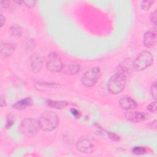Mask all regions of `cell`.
<instances>
[{"instance_id":"cell-5","label":"cell","mask_w":157,"mask_h":157,"mask_svg":"<svg viewBox=\"0 0 157 157\" xmlns=\"http://www.w3.org/2000/svg\"><path fill=\"white\" fill-rule=\"evenodd\" d=\"M101 76V71L99 67H94L83 74L81 78L82 84L90 87L94 85Z\"/></svg>"},{"instance_id":"cell-12","label":"cell","mask_w":157,"mask_h":157,"mask_svg":"<svg viewBox=\"0 0 157 157\" xmlns=\"http://www.w3.org/2000/svg\"><path fill=\"white\" fill-rule=\"evenodd\" d=\"M124 116L127 120L134 123L140 122L145 119V115L140 112L128 111L124 112Z\"/></svg>"},{"instance_id":"cell-28","label":"cell","mask_w":157,"mask_h":157,"mask_svg":"<svg viewBox=\"0 0 157 157\" xmlns=\"http://www.w3.org/2000/svg\"><path fill=\"white\" fill-rule=\"evenodd\" d=\"M6 102L5 101V99H4V98L2 97V96H1V99H0V105L1 107H5L6 105Z\"/></svg>"},{"instance_id":"cell-17","label":"cell","mask_w":157,"mask_h":157,"mask_svg":"<svg viewBox=\"0 0 157 157\" xmlns=\"http://www.w3.org/2000/svg\"><path fill=\"white\" fill-rule=\"evenodd\" d=\"M9 33L10 36L15 38H19L22 36L23 29L18 25H14L10 27L9 29Z\"/></svg>"},{"instance_id":"cell-9","label":"cell","mask_w":157,"mask_h":157,"mask_svg":"<svg viewBox=\"0 0 157 157\" xmlns=\"http://www.w3.org/2000/svg\"><path fill=\"white\" fill-rule=\"evenodd\" d=\"M77 150L83 153H91L93 150V145L89 140L81 138L76 143Z\"/></svg>"},{"instance_id":"cell-29","label":"cell","mask_w":157,"mask_h":157,"mask_svg":"<svg viewBox=\"0 0 157 157\" xmlns=\"http://www.w3.org/2000/svg\"><path fill=\"white\" fill-rule=\"evenodd\" d=\"M4 22H5V18L3 17L2 14H1V27H2L4 25Z\"/></svg>"},{"instance_id":"cell-23","label":"cell","mask_w":157,"mask_h":157,"mask_svg":"<svg viewBox=\"0 0 157 157\" xmlns=\"http://www.w3.org/2000/svg\"><path fill=\"white\" fill-rule=\"evenodd\" d=\"M150 21L154 25H156V10H154L150 15Z\"/></svg>"},{"instance_id":"cell-16","label":"cell","mask_w":157,"mask_h":157,"mask_svg":"<svg viewBox=\"0 0 157 157\" xmlns=\"http://www.w3.org/2000/svg\"><path fill=\"white\" fill-rule=\"evenodd\" d=\"M47 104L49 107L56 109H62L67 105V103L64 101H52L50 99L47 100Z\"/></svg>"},{"instance_id":"cell-21","label":"cell","mask_w":157,"mask_h":157,"mask_svg":"<svg viewBox=\"0 0 157 157\" xmlns=\"http://www.w3.org/2000/svg\"><path fill=\"white\" fill-rule=\"evenodd\" d=\"M21 3L23 5H25L26 7H27L28 8H33L35 6L36 1H31V0L23 1H21Z\"/></svg>"},{"instance_id":"cell-24","label":"cell","mask_w":157,"mask_h":157,"mask_svg":"<svg viewBox=\"0 0 157 157\" xmlns=\"http://www.w3.org/2000/svg\"><path fill=\"white\" fill-rule=\"evenodd\" d=\"M71 112L72 113L73 116L75 117L76 118H79L81 116V113H80V112L75 108H72L71 109Z\"/></svg>"},{"instance_id":"cell-10","label":"cell","mask_w":157,"mask_h":157,"mask_svg":"<svg viewBox=\"0 0 157 157\" xmlns=\"http://www.w3.org/2000/svg\"><path fill=\"white\" fill-rule=\"evenodd\" d=\"M44 63V57L39 53L34 54L31 58V69L36 74L40 71Z\"/></svg>"},{"instance_id":"cell-2","label":"cell","mask_w":157,"mask_h":157,"mask_svg":"<svg viewBox=\"0 0 157 157\" xmlns=\"http://www.w3.org/2000/svg\"><path fill=\"white\" fill-rule=\"evenodd\" d=\"M126 83V77L124 72H118L112 75L107 83L108 91L113 94L121 93L124 88Z\"/></svg>"},{"instance_id":"cell-25","label":"cell","mask_w":157,"mask_h":157,"mask_svg":"<svg viewBox=\"0 0 157 157\" xmlns=\"http://www.w3.org/2000/svg\"><path fill=\"white\" fill-rule=\"evenodd\" d=\"M13 124V120L12 118H9L7 120V123H6V127L7 128H10L12 126Z\"/></svg>"},{"instance_id":"cell-7","label":"cell","mask_w":157,"mask_h":157,"mask_svg":"<svg viewBox=\"0 0 157 157\" xmlns=\"http://www.w3.org/2000/svg\"><path fill=\"white\" fill-rule=\"evenodd\" d=\"M156 43V28H150L144 35V44L147 48L153 47Z\"/></svg>"},{"instance_id":"cell-14","label":"cell","mask_w":157,"mask_h":157,"mask_svg":"<svg viewBox=\"0 0 157 157\" xmlns=\"http://www.w3.org/2000/svg\"><path fill=\"white\" fill-rule=\"evenodd\" d=\"M15 50V46L11 43H4L1 45V52L4 56H9Z\"/></svg>"},{"instance_id":"cell-1","label":"cell","mask_w":157,"mask_h":157,"mask_svg":"<svg viewBox=\"0 0 157 157\" xmlns=\"http://www.w3.org/2000/svg\"><path fill=\"white\" fill-rule=\"evenodd\" d=\"M40 129L45 132H50L55 129L59 123L57 115L52 111L44 112L39 120Z\"/></svg>"},{"instance_id":"cell-4","label":"cell","mask_w":157,"mask_h":157,"mask_svg":"<svg viewBox=\"0 0 157 157\" xmlns=\"http://www.w3.org/2000/svg\"><path fill=\"white\" fill-rule=\"evenodd\" d=\"M19 128L20 132L25 136L28 137L34 136L40 129L39 121L29 118L24 119L21 121Z\"/></svg>"},{"instance_id":"cell-13","label":"cell","mask_w":157,"mask_h":157,"mask_svg":"<svg viewBox=\"0 0 157 157\" xmlns=\"http://www.w3.org/2000/svg\"><path fill=\"white\" fill-rule=\"evenodd\" d=\"M33 102L32 99L29 97H28L16 102L13 105V107L17 110H22L29 106H31L33 104Z\"/></svg>"},{"instance_id":"cell-8","label":"cell","mask_w":157,"mask_h":157,"mask_svg":"<svg viewBox=\"0 0 157 157\" xmlns=\"http://www.w3.org/2000/svg\"><path fill=\"white\" fill-rule=\"evenodd\" d=\"M119 105L126 110H132L137 108V103L131 97L128 96H123L119 99Z\"/></svg>"},{"instance_id":"cell-6","label":"cell","mask_w":157,"mask_h":157,"mask_svg":"<svg viewBox=\"0 0 157 157\" xmlns=\"http://www.w3.org/2000/svg\"><path fill=\"white\" fill-rule=\"evenodd\" d=\"M63 64L60 56L55 52H52L48 55L46 61V68L52 72H58L62 71Z\"/></svg>"},{"instance_id":"cell-20","label":"cell","mask_w":157,"mask_h":157,"mask_svg":"<svg viewBox=\"0 0 157 157\" xmlns=\"http://www.w3.org/2000/svg\"><path fill=\"white\" fill-rule=\"evenodd\" d=\"M150 94L151 96H152V98L154 99H156V95H157V93H156V82H154L151 87H150Z\"/></svg>"},{"instance_id":"cell-11","label":"cell","mask_w":157,"mask_h":157,"mask_svg":"<svg viewBox=\"0 0 157 157\" xmlns=\"http://www.w3.org/2000/svg\"><path fill=\"white\" fill-rule=\"evenodd\" d=\"M80 70V66L78 63L75 61H68L63 64L62 71L67 75H75L78 73Z\"/></svg>"},{"instance_id":"cell-27","label":"cell","mask_w":157,"mask_h":157,"mask_svg":"<svg viewBox=\"0 0 157 157\" xmlns=\"http://www.w3.org/2000/svg\"><path fill=\"white\" fill-rule=\"evenodd\" d=\"M109 136L110 137V138H111L113 140H119V137L117 136L116 134H112V133H109Z\"/></svg>"},{"instance_id":"cell-18","label":"cell","mask_w":157,"mask_h":157,"mask_svg":"<svg viewBox=\"0 0 157 157\" xmlns=\"http://www.w3.org/2000/svg\"><path fill=\"white\" fill-rule=\"evenodd\" d=\"M154 1H143L141 2L140 7L143 10H147L151 4L154 3Z\"/></svg>"},{"instance_id":"cell-26","label":"cell","mask_w":157,"mask_h":157,"mask_svg":"<svg viewBox=\"0 0 157 157\" xmlns=\"http://www.w3.org/2000/svg\"><path fill=\"white\" fill-rule=\"evenodd\" d=\"M1 6L5 9H7L9 7V5H10V1H1Z\"/></svg>"},{"instance_id":"cell-3","label":"cell","mask_w":157,"mask_h":157,"mask_svg":"<svg viewBox=\"0 0 157 157\" xmlns=\"http://www.w3.org/2000/svg\"><path fill=\"white\" fill-rule=\"evenodd\" d=\"M153 63V56L148 50L141 52L132 62V69L137 71H141L150 67Z\"/></svg>"},{"instance_id":"cell-15","label":"cell","mask_w":157,"mask_h":157,"mask_svg":"<svg viewBox=\"0 0 157 157\" xmlns=\"http://www.w3.org/2000/svg\"><path fill=\"white\" fill-rule=\"evenodd\" d=\"M59 85L55 83H42V82H38L35 83V87L37 90H42V91H46V90H50L51 89L58 88Z\"/></svg>"},{"instance_id":"cell-22","label":"cell","mask_w":157,"mask_h":157,"mask_svg":"<svg viewBox=\"0 0 157 157\" xmlns=\"http://www.w3.org/2000/svg\"><path fill=\"white\" fill-rule=\"evenodd\" d=\"M147 109L152 113H156V101H154V102L150 103L147 106Z\"/></svg>"},{"instance_id":"cell-19","label":"cell","mask_w":157,"mask_h":157,"mask_svg":"<svg viewBox=\"0 0 157 157\" xmlns=\"http://www.w3.org/2000/svg\"><path fill=\"white\" fill-rule=\"evenodd\" d=\"M145 152H146V149L144 147H140V146L135 147L132 149V153L137 155H143L145 153Z\"/></svg>"}]
</instances>
